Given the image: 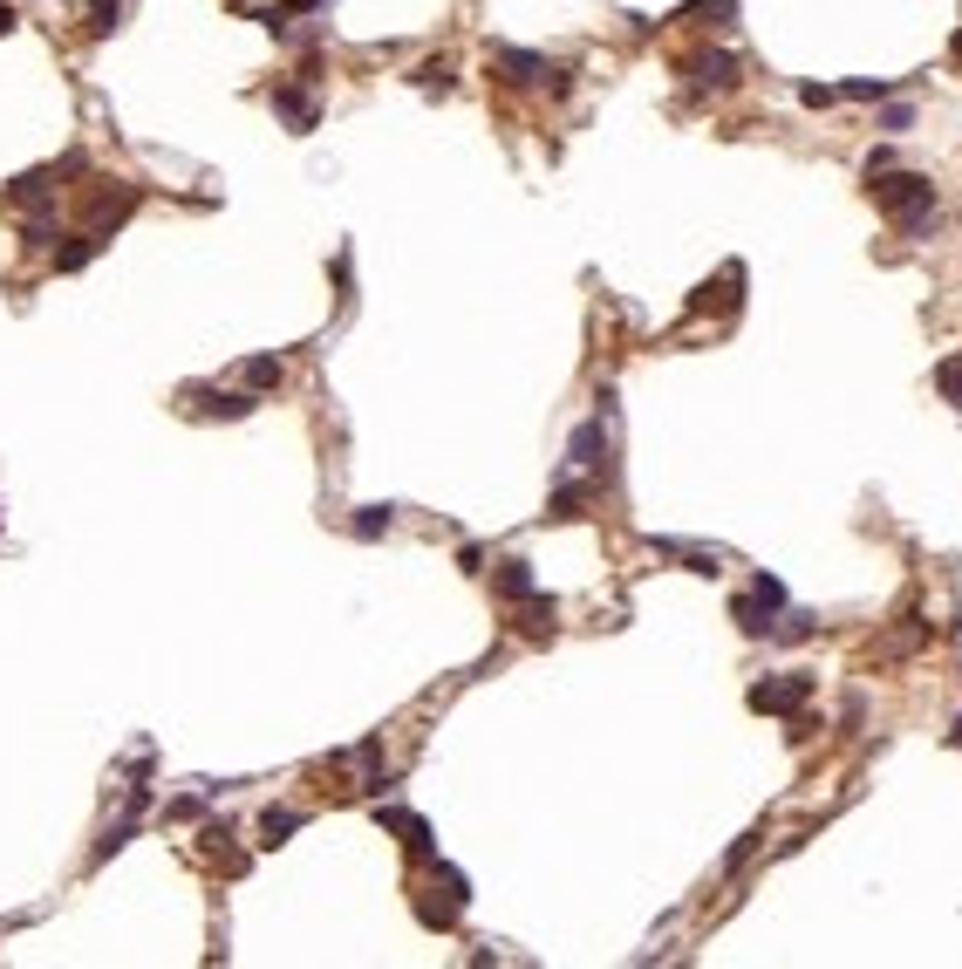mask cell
<instances>
[{"mask_svg": "<svg viewBox=\"0 0 962 969\" xmlns=\"http://www.w3.org/2000/svg\"><path fill=\"white\" fill-rule=\"evenodd\" d=\"M492 594H499V601H512V608H519V601H526V594H539L533 567H526V560H499V567H492Z\"/></svg>", "mask_w": 962, "mask_h": 969, "instance_id": "11", "label": "cell"}, {"mask_svg": "<svg viewBox=\"0 0 962 969\" xmlns=\"http://www.w3.org/2000/svg\"><path fill=\"white\" fill-rule=\"evenodd\" d=\"M751 594H758L765 608H778V615H785V581H778V574H758V581H751Z\"/></svg>", "mask_w": 962, "mask_h": 969, "instance_id": "28", "label": "cell"}, {"mask_svg": "<svg viewBox=\"0 0 962 969\" xmlns=\"http://www.w3.org/2000/svg\"><path fill=\"white\" fill-rule=\"evenodd\" d=\"M294 833H301V813H294V806H267V813H260V840H267V847L294 840Z\"/></svg>", "mask_w": 962, "mask_h": 969, "instance_id": "19", "label": "cell"}, {"mask_svg": "<svg viewBox=\"0 0 962 969\" xmlns=\"http://www.w3.org/2000/svg\"><path fill=\"white\" fill-rule=\"evenodd\" d=\"M744 703H751L758 717H792V710H806V703H812V676H799V669L765 676V683H751V690H744Z\"/></svg>", "mask_w": 962, "mask_h": 969, "instance_id": "2", "label": "cell"}, {"mask_svg": "<svg viewBox=\"0 0 962 969\" xmlns=\"http://www.w3.org/2000/svg\"><path fill=\"white\" fill-rule=\"evenodd\" d=\"M737 287H744V267H724V280H717V287L703 280V287H696V294H690V314H710V308H737Z\"/></svg>", "mask_w": 962, "mask_h": 969, "instance_id": "13", "label": "cell"}, {"mask_svg": "<svg viewBox=\"0 0 962 969\" xmlns=\"http://www.w3.org/2000/svg\"><path fill=\"white\" fill-rule=\"evenodd\" d=\"M492 69H499V82H512V89H533V82H546V55H533V48H499Z\"/></svg>", "mask_w": 962, "mask_h": 969, "instance_id": "8", "label": "cell"}, {"mask_svg": "<svg viewBox=\"0 0 962 969\" xmlns=\"http://www.w3.org/2000/svg\"><path fill=\"white\" fill-rule=\"evenodd\" d=\"M198 813H205V799H198V792H192V799H171V819H198Z\"/></svg>", "mask_w": 962, "mask_h": 969, "instance_id": "31", "label": "cell"}, {"mask_svg": "<svg viewBox=\"0 0 962 969\" xmlns=\"http://www.w3.org/2000/svg\"><path fill=\"white\" fill-rule=\"evenodd\" d=\"M731 621L744 628V635H771V628H778V608H765L758 594H737V601H731Z\"/></svg>", "mask_w": 962, "mask_h": 969, "instance_id": "15", "label": "cell"}, {"mask_svg": "<svg viewBox=\"0 0 962 969\" xmlns=\"http://www.w3.org/2000/svg\"><path fill=\"white\" fill-rule=\"evenodd\" d=\"M731 7H737V0H690L683 21H731Z\"/></svg>", "mask_w": 962, "mask_h": 969, "instance_id": "27", "label": "cell"}, {"mask_svg": "<svg viewBox=\"0 0 962 969\" xmlns=\"http://www.w3.org/2000/svg\"><path fill=\"white\" fill-rule=\"evenodd\" d=\"M935 389H942V403H956V410H962V355L935 362Z\"/></svg>", "mask_w": 962, "mask_h": 969, "instance_id": "23", "label": "cell"}, {"mask_svg": "<svg viewBox=\"0 0 962 969\" xmlns=\"http://www.w3.org/2000/svg\"><path fill=\"white\" fill-rule=\"evenodd\" d=\"M103 246H110V233H96V226H89V233H69L62 246H55V273H82Z\"/></svg>", "mask_w": 962, "mask_h": 969, "instance_id": "9", "label": "cell"}, {"mask_svg": "<svg viewBox=\"0 0 962 969\" xmlns=\"http://www.w3.org/2000/svg\"><path fill=\"white\" fill-rule=\"evenodd\" d=\"M376 819H383L389 833L403 840V847L417 853V860H437V840H430V819H417V813H403V806H376Z\"/></svg>", "mask_w": 962, "mask_h": 969, "instance_id": "7", "label": "cell"}, {"mask_svg": "<svg viewBox=\"0 0 962 969\" xmlns=\"http://www.w3.org/2000/svg\"><path fill=\"white\" fill-rule=\"evenodd\" d=\"M567 458H574L580 471H608V430H601V417L574 430V444H567Z\"/></svg>", "mask_w": 962, "mask_h": 969, "instance_id": "10", "label": "cell"}, {"mask_svg": "<svg viewBox=\"0 0 962 969\" xmlns=\"http://www.w3.org/2000/svg\"><path fill=\"white\" fill-rule=\"evenodd\" d=\"M335 765H383V744L369 737V744H355V751H348V758H335ZM383 785H389V772H369L355 792H383Z\"/></svg>", "mask_w": 962, "mask_h": 969, "instance_id": "20", "label": "cell"}, {"mask_svg": "<svg viewBox=\"0 0 962 969\" xmlns=\"http://www.w3.org/2000/svg\"><path fill=\"white\" fill-rule=\"evenodd\" d=\"M683 76L696 82V89H737V55H724V48H696V55H683Z\"/></svg>", "mask_w": 962, "mask_h": 969, "instance_id": "5", "label": "cell"}, {"mask_svg": "<svg viewBox=\"0 0 962 969\" xmlns=\"http://www.w3.org/2000/svg\"><path fill=\"white\" fill-rule=\"evenodd\" d=\"M389 526H396V505H355V519H348L355 540H383Z\"/></svg>", "mask_w": 962, "mask_h": 969, "instance_id": "17", "label": "cell"}, {"mask_svg": "<svg viewBox=\"0 0 962 969\" xmlns=\"http://www.w3.org/2000/svg\"><path fill=\"white\" fill-rule=\"evenodd\" d=\"M205 860H219L226 874H239V867H246V853L232 847V826H226V819H219V826H205Z\"/></svg>", "mask_w": 962, "mask_h": 969, "instance_id": "18", "label": "cell"}, {"mask_svg": "<svg viewBox=\"0 0 962 969\" xmlns=\"http://www.w3.org/2000/svg\"><path fill=\"white\" fill-rule=\"evenodd\" d=\"M417 89H437V96H451V62H424V69H410Z\"/></svg>", "mask_w": 962, "mask_h": 969, "instance_id": "26", "label": "cell"}, {"mask_svg": "<svg viewBox=\"0 0 962 969\" xmlns=\"http://www.w3.org/2000/svg\"><path fill=\"white\" fill-rule=\"evenodd\" d=\"M867 192H874V205H881L887 219L901 226V239H922L928 226H935V185H928L922 171H867Z\"/></svg>", "mask_w": 962, "mask_h": 969, "instance_id": "1", "label": "cell"}, {"mask_svg": "<svg viewBox=\"0 0 962 969\" xmlns=\"http://www.w3.org/2000/svg\"><path fill=\"white\" fill-rule=\"evenodd\" d=\"M69 164H82V157L69 151V157H62V171H69ZM62 171H55V164H48V171H21V178L7 185V205H35V212H48V205H55V178H62Z\"/></svg>", "mask_w": 962, "mask_h": 969, "instance_id": "6", "label": "cell"}, {"mask_svg": "<svg viewBox=\"0 0 962 969\" xmlns=\"http://www.w3.org/2000/svg\"><path fill=\"white\" fill-rule=\"evenodd\" d=\"M587 499H594V492H587L580 478H567V485H553V499H546V519H560V526H567V519H580V512H587Z\"/></svg>", "mask_w": 962, "mask_h": 969, "instance_id": "16", "label": "cell"}, {"mask_svg": "<svg viewBox=\"0 0 962 969\" xmlns=\"http://www.w3.org/2000/svg\"><path fill=\"white\" fill-rule=\"evenodd\" d=\"M833 96H847V103H881V96H887V82H874V76H853V82H840Z\"/></svg>", "mask_w": 962, "mask_h": 969, "instance_id": "25", "label": "cell"}, {"mask_svg": "<svg viewBox=\"0 0 962 969\" xmlns=\"http://www.w3.org/2000/svg\"><path fill=\"white\" fill-rule=\"evenodd\" d=\"M812 628H819V621H812V615H785V621H778V628H771V635H778V642H806Z\"/></svg>", "mask_w": 962, "mask_h": 969, "instance_id": "29", "label": "cell"}, {"mask_svg": "<svg viewBox=\"0 0 962 969\" xmlns=\"http://www.w3.org/2000/svg\"><path fill=\"white\" fill-rule=\"evenodd\" d=\"M185 410H192V417H226V424H239V417L260 410V396H253V389H205V383H192V389H185Z\"/></svg>", "mask_w": 962, "mask_h": 969, "instance_id": "3", "label": "cell"}, {"mask_svg": "<svg viewBox=\"0 0 962 969\" xmlns=\"http://www.w3.org/2000/svg\"><path fill=\"white\" fill-rule=\"evenodd\" d=\"M908 123H915L908 103H887V110H881V130H908Z\"/></svg>", "mask_w": 962, "mask_h": 969, "instance_id": "30", "label": "cell"}, {"mask_svg": "<svg viewBox=\"0 0 962 969\" xmlns=\"http://www.w3.org/2000/svg\"><path fill=\"white\" fill-rule=\"evenodd\" d=\"M123 28V0H89V35H110Z\"/></svg>", "mask_w": 962, "mask_h": 969, "instance_id": "24", "label": "cell"}, {"mask_svg": "<svg viewBox=\"0 0 962 969\" xmlns=\"http://www.w3.org/2000/svg\"><path fill=\"white\" fill-rule=\"evenodd\" d=\"M280 376H287L280 355H246V389H280Z\"/></svg>", "mask_w": 962, "mask_h": 969, "instance_id": "21", "label": "cell"}, {"mask_svg": "<svg viewBox=\"0 0 962 969\" xmlns=\"http://www.w3.org/2000/svg\"><path fill=\"white\" fill-rule=\"evenodd\" d=\"M137 205H144V192H137V185H123V178H110L103 192H89V226H96V233H116Z\"/></svg>", "mask_w": 962, "mask_h": 969, "instance_id": "4", "label": "cell"}, {"mask_svg": "<svg viewBox=\"0 0 962 969\" xmlns=\"http://www.w3.org/2000/svg\"><path fill=\"white\" fill-rule=\"evenodd\" d=\"M130 840H137V813H123V819H116V826H110V833L96 840V860H110V853H123V847H130Z\"/></svg>", "mask_w": 962, "mask_h": 969, "instance_id": "22", "label": "cell"}, {"mask_svg": "<svg viewBox=\"0 0 962 969\" xmlns=\"http://www.w3.org/2000/svg\"><path fill=\"white\" fill-rule=\"evenodd\" d=\"M14 28H21V14H14V7L0 0V35H14Z\"/></svg>", "mask_w": 962, "mask_h": 969, "instance_id": "32", "label": "cell"}, {"mask_svg": "<svg viewBox=\"0 0 962 969\" xmlns=\"http://www.w3.org/2000/svg\"><path fill=\"white\" fill-rule=\"evenodd\" d=\"M553 621H560V608H553L546 594H526V601H519V635L546 642V635H553Z\"/></svg>", "mask_w": 962, "mask_h": 969, "instance_id": "14", "label": "cell"}, {"mask_svg": "<svg viewBox=\"0 0 962 969\" xmlns=\"http://www.w3.org/2000/svg\"><path fill=\"white\" fill-rule=\"evenodd\" d=\"M949 62H956V69H962V28H956V41H949Z\"/></svg>", "mask_w": 962, "mask_h": 969, "instance_id": "33", "label": "cell"}, {"mask_svg": "<svg viewBox=\"0 0 962 969\" xmlns=\"http://www.w3.org/2000/svg\"><path fill=\"white\" fill-rule=\"evenodd\" d=\"M273 110L294 123V137H308V130H314V103H308L301 82H273Z\"/></svg>", "mask_w": 962, "mask_h": 969, "instance_id": "12", "label": "cell"}]
</instances>
